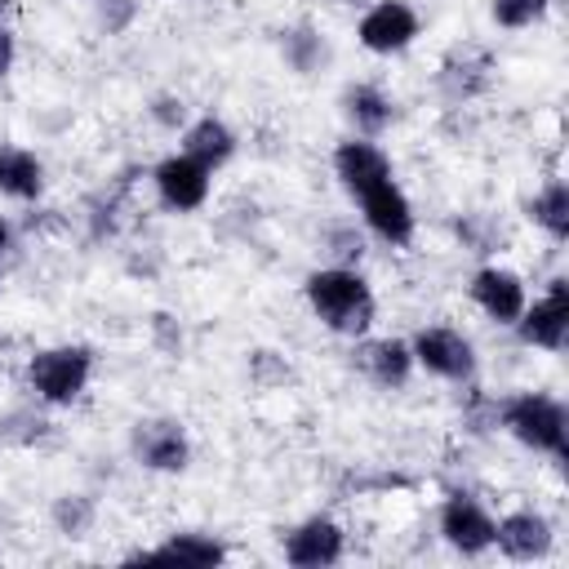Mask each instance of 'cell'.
Returning <instances> with one entry per match:
<instances>
[{
    "instance_id": "17",
    "label": "cell",
    "mask_w": 569,
    "mask_h": 569,
    "mask_svg": "<svg viewBox=\"0 0 569 569\" xmlns=\"http://www.w3.org/2000/svg\"><path fill=\"white\" fill-rule=\"evenodd\" d=\"M360 347H356V365H360V373L373 382V387H382V391H400V387H409V378L418 373V365H413V351H409V338H356Z\"/></svg>"
},
{
    "instance_id": "24",
    "label": "cell",
    "mask_w": 569,
    "mask_h": 569,
    "mask_svg": "<svg viewBox=\"0 0 569 569\" xmlns=\"http://www.w3.org/2000/svg\"><path fill=\"white\" fill-rule=\"evenodd\" d=\"M320 244H325L329 262H342V267H360V258H365V231H356V222H329L320 231Z\"/></svg>"
},
{
    "instance_id": "16",
    "label": "cell",
    "mask_w": 569,
    "mask_h": 569,
    "mask_svg": "<svg viewBox=\"0 0 569 569\" xmlns=\"http://www.w3.org/2000/svg\"><path fill=\"white\" fill-rule=\"evenodd\" d=\"M338 111H342V120L351 124L356 138H382L396 124V116H400L396 98L378 80H351L338 93Z\"/></svg>"
},
{
    "instance_id": "6",
    "label": "cell",
    "mask_w": 569,
    "mask_h": 569,
    "mask_svg": "<svg viewBox=\"0 0 569 569\" xmlns=\"http://www.w3.org/2000/svg\"><path fill=\"white\" fill-rule=\"evenodd\" d=\"M356 209H360L365 236L382 240L387 249H409V244H413V236H418V209H413L409 191H405L396 178H387V182L360 191V196H356Z\"/></svg>"
},
{
    "instance_id": "10",
    "label": "cell",
    "mask_w": 569,
    "mask_h": 569,
    "mask_svg": "<svg viewBox=\"0 0 569 569\" xmlns=\"http://www.w3.org/2000/svg\"><path fill=\"white\" fill-rule=\"evenodd\" d=\"M151 191L156 204L169 213H200L213 196V169H204L187 151H169L151 164Z\"/></svg>"
},
{
    "instance_id": "27",
    "label": "cell",
    "mask_w": 569,
    "mask_h": 569,
    "mask_svg": "<svg viewBox=\"0 0 569 569\" xmlns=\"http://www.w3.org/2000/svg\"><path fill=\"white\" fill-rule=\"evenodd\" d=\"M138 13V0H98V18H102V31L107 36H120Z\"/></svg>"
},
{
    "instance_id": "23",
    "label": "cell",
    "mask_w": 569,
    "mask_h": 569,
    "mask_svg": "<svg viewBox=\"0 0 569 569\" xmlns=\"http://www.w3.org/2000/svg\"><path fill=\"white\" fill-rule=\"evenodd\" d=\"M551 13V0H489V18L502 31H529Z\"/></svg>"
},
{
    "instance_id": "18",
    "label": "cell",
    "mask_w": 569,
    "mask_h": 569,
    "mask_svg": "<svg viewBox=\"0 0 569 569\" xmlns=\"http://www.w3.org/2000/svg\"><path fill=\"white\" fill-rule=\"evenodd\" d=\"M178 151H187V156H196L204 169H222V164H231L236 160V151H240V133L222 120V116H213V111H204V116H196V120H187L182 129H178Z\"/></svg>"
},
{
    "instance_id": "19",
    "label": "cell",
    "mask_w": 569,
    "mask_h": 569,
    "mask_svg": "<svg viewBox=\"0 0 569 569\" xmlns=\"http://www.w3.org/2000/svg\"><path fill=\"white\" fill-rule=\"evenodd\" d=\"M49 187L44 160L22 142H0V196L13 204H36Z\"/></svg>"
},
{
    "instance_id": "33",
    "label": "cell",
    "mask_w": 569,
    "mask_h": 569,
    "mask_svg": "<svg viewBox=\"0 0 569 569\" xmlns=\"http://www.w3.org/2000/svg\"><path fill=\"white\" fill-rule=\"evenodd\" d=\"M89 4H98V0H89Z\"/></svg>"
},
{
    "instance_id": "7",
    "label": "cell",
    "mask_w": 569,
    "mask_h": 569,
    "mask_svg": "<svg viewBox=\"0 0 569 569\" xmlns=\"http://www.w3.org/2000/svg\"><path fill=\"white\" fill-rule=\"evenodd\" d=\"M422 36V13L409 0H373L356 18V44L373 58H400L418 44Z\"/></svg>"
},
{
    "instance_id": "22",
    "label": "cell",
    "mask_w": 569,
    "mask_h": 569,
    "mask_svg": "<svg viewBox=\"0 0 569 569\" xmlns=\"http://www.w3.org/2000/svg\"><path fill=\"white\" fill-rule=\"evenodd\" d=\"M280 58H284L289 71L311 76V71H320V67L329 62V40H325L320 27H311V22H293V27L280 31Z\"/></svg>"
},
{
    "instance_id": "20",
    "label": "cell",
    "mask_w": 569,
    "mask_h": 569,
    "mask_svg": "<svg viewBox=\"0 0 569 569\" xmlns=\"http://www.w3.org/2000/svg\"><path fill=\"white\" fill-rule=\"evenodd\" d=\"M436 84H440L445 102H453V107L480 98L489 89V58L480 49H453L436 71Z\"/></svg>"
},
{
    "instance_id": "28",
    "label": "cell",
    "mask_w": 569,
    "mask_h": 569,
    "mask_svg": "<svg viewBox=\"0 0 569 569\" xmlns=\"http://www.w3.org/2000/svg\"><path fill=\"white\" fill-rule=\"evenodd\" d=\"M151 120H156L160 129L178 133V129L187 124V102H182V98H173V93H160V98L151 102Z\"/></svg>"
},
{
    "instance_id": "25",
    "label": "cell",
    "mask_w": 569,
    "mask_h": 569,
    "mask_svg": "<svg viewBox=\"0 0 569 569\" xmlns=\"http://www.w3.org/2000/svg\"><path fill=\"white\" fill-rule=\"evenodd\" d=\"M93 502L84 498V493H62L58 502H53V525H58V533H67V538H84L89 533V525H93Z\"/></svg>"
},
{
    "instance_id": "5",
    "label": "cell",
    "mask_w": 569,
    "mask_h": 569,
    "mask_svg": "<svg viewBox=\"0 0 569 569\" xmlns=\"http://www.w3.org/2000/svg\"><path fill=\"white\" fill-rule=\"evenodd\" d=\"M409 351H413V365L440 382H453V387H467L476 378V342L471 333H462L458 325H422L413 329L409 338Z\"/></svg>"
},
{
    "instance_id": "14",
    "label": "cell",
    "mask_w": 569,
    "mask_h": 569,
    "mask_svg": "<svg viewBox=\"0 0 569 569\" xmlns=\"http://www.w3.org/2000/svg\"><path fill=\"white\" fill-rule=\"evenodd\" d=\"M329 164H333V178H338V187L356 200L360 191H369V187H378V182H387V178H396V164H391V156L378 147V138H342L338 147H333V156H329Z\"/></svg>"
},
{
    "instance_id": "4",
    "label": "cell",
    "mask_w": 569,
    "mask_h": 569,
    "mask_svg": "<svg viewBox=\"0 0 569 569\" xmlns=\"http://www.w3.org/2000/svg\"><path fill=\"white\" fill-rule=\"evenodd\" d=\"M493 520L498 516L489 511V502L480 493H471V489H449L440 498V507H436L440 542L449 551H458V556H471V560L493 551Z\"/></svg>"
},
{
    "instance_id": "29",
    "label": "cell",
    "mask_w": 569,
    "mask_h": 569,
    "mask_svg": "<svg viewBox=\"0 0 569 569\" xmlns=\"http://www.w3.org/2000/svg\"><path fill=\"white\" fill-rule=\"evenodd\" d=\"M13 62H18V36L9 22H0V80L13 71Z\"/></svg>"
},
{
    "instance_id": "26",
    "label": "cell",
    "mask_w": 569,
    "mask_h": 569,
    "mask_svg": "<svg viewBox=\"0 0 569 569\" xmlns=\"http://www.w3.org/2000/svg\"><path fill=\"white\" fill-rule=\"evenodd\" d=\"M471 387V382H467ZM462 422H467V431H476V436H485V431H498V400H489L485 391H467V405H462Z\"/></svg>"
},
{
    "instance_id": "15",
    "label": "cell",
    "mask_w": 569,
    "mask_h": 569,
    "mask_svg": "<svg viewBox=\"0 0 569 569\" xmlns=\"http://www.w3.org/2000/svg\"><path fill=\"white\" fill-rule=\"evenodd\" d=\"M227 542L218 533H204V529H178V533H164L156 547H142L133 551L129 560L133 565H196V569H209V565H227Z\"/></svg>"
},
{
    "instance_id": "12",
    "label": "cell",
    "mask_w": 569,
    "mask_h": 569,
    "mask_svg": "<svg viewBox=\"0 0 569 569\" xmlns=\"http://www.w3.org/2000/svg\"><path fill=\"white\" fill-rule=\"evenodd\" d=\"M493 551L511 565H538L556 551V525L538 507H511L493 520Z\"/></svg>"
},
{
    "instance_id": "8",
    "label": "cell",
    "mask_w": 569,
    "mask_h": 569,
    "mask_svg": "<svg viewBox=\"0 0 569 569\" xmlns=\"http://www.w3.org/2000/svg\"><path fill=\"white\" fill-rule=\"evenodd\" d=\"M511 333L520 338V347L529 351H547V356H560L565 342H569V280L565 276H551L547 289L520 311V320L511 325Z\"/></svg>"
},
{
    "instance_id": "13",
    "label": "cell",
    "mask_w": 569,
    "mask_h": 569,
    "mask_svg": "<svg viewBox=\"0 0 569 569\" xmlns=\"http://www.w3.org/2000/svg\"><path fill=\"white\" fill-rule=\"evenodd\" d=\"M280 556L293 569H329V565H338L347 556V529L333 516L316 511V516H307V520L284 529Z\"/></svg>"
},
{
    "instance_id": "9",
    "label": "cell",
    "mask_w": 569,
    "mask_h": 569,
    "mask_svg": "<svg viewBox=\"0 0 569 569\" xmlns=\"http://www.w3.org/2000/svg\"><path fill=\"white\" fill-rule=\"evenodd\" d=\"M129 453L142 471H156V476H182L191 467V436H187V422L182 418H138L133 431H129Z\"/></svg>"
},
{
    "instance_id": "2",
    "label": "cell",
    "mask_w": 569,
    "mask_h": 569,
    "mask_svg": "<svg viewBox=\"0 0 569 569\" xmlns=\"http://www.w3.org/2000/svg\"><path fill=\"white\" fill-rule=\"evenodd\" d=\"M498 431H507L520 449L551 458V462H565V453H569V409L551 391L525 387V391L502 396L498 400Z\"/></svg>"
},
{
    "instance_id": "3",
    "label": "cell",
    "mask_w": 569,
    "mask_h": 569,
    "mask_svg": "<svg viewBox=\"0 0 569 569\" xmlns=\"http://www.w3.org/2000/svg\"><path fill=\"white\" fill-rule=\"evenodd\" d=\"M93 347L84 342H53V347H40L27 356V369H22V382H27V396L44 409H71L89 382H93Z\"/></svg>"
},
{
    "instance_id": "21",
    "label": "cell",
    "mask_w": 569,
    "mask_h": 569,
    "mask_svg": "<svg viewBox=\"0 0 569 569\" xmlns=\"http://www.w3.org/2000/svg\"><path fill=\"white\" fill-rule=\"evenodd\" d=\"M525 218H529L551 244H565V240H569V182H565V178H547V182L525 200Z\"/></svg>"
},
{
    "instance_id": "11",
    "label": "cell",
    "mask_w": 569,
    "mask_h": 569,
    "mask_svg": "<svg viewBox=\"0 0 569 569\" xmlns=\"http://www.w3.org/2000/svg\"><path fill=\"white\" fill-rule=\"evenodd\" d=\"M467 298L489 325L511 329L520 320L525 302H529V280L507 262H480L467 280Z\"/></svg>"
},
{
    "instance_id": "32",
    "label": "cell",
    "mask_w": 569,
    "mask_h": 569,
    "mask_svg": "<svg viewBox=\"0 0 569 569\" xmlns=\"http://www.w3.org/2000/svg\"><path fill=\"white\" fill-rule=\"evenodd\" d=\"M0 289H4V258H0Z\"/></svg>"
},
{
    "instance_id": "31",
    "label": "cell",
    "mask_w": 569,
    "mask_h": 569,
    "mask_svg": "<svg viewBox=\"0 0 569 569\" xmlns=\"http://www.w3.org/2000/svg\"><path fill=\"white\" fill-rule=\"evenodd\" d=\"M13 4H18V0H0V22H4L9 13H13Z\"/></svg>"
},
{
    "instance_id": "1",
    "label": "cell",
    "mask_w": 569,
    "mask_h": 569,
    "mask_svg": "<svg viewBox=\"0 0 569 569\" xmlns=\"http://www.w3.org/2000/svg\"><path fill=\"white\" fill-rule=\"evenodd\" d=\"M302 302L320 329L351 338V342L365 338L378 320V293H373L369 276L360 267H342V262L311 267L302 276Z\"/></svg>"
},
{
    "instance_id": "30",
    "label": "cell",
    "mask_w": 569,
    "mask_h": 569,
    "mask_svg": "<svg viewBox=\"0 0 569 569\" xmlns=\"http://www.w3.org/2000/svg\"><path fill=\"white\" fill-rule=\"evenodd\" d=\"M9 249H13V222H9L4 213H0V258H4Z\"/></svg>"
}]
</instances>
